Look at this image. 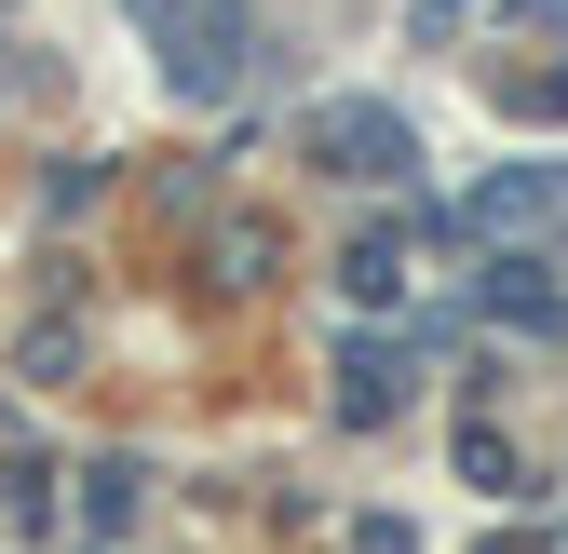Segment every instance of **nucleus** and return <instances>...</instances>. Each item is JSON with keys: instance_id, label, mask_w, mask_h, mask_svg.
Returning a JSON list of instances; mask_svg holds the SVG:
<instances>
[{"instance_id": "6", "label": "nucleus", "mask_w": 568, "mask_h": 554, "mask_svg": "<svg viewBox=\"0 0 568 554\" xmlns=\"http://www.w3.org/2000/svg\"><path fill=\"white\" fill-rule=\"evenodd\" d=\"M460 473H474V488H515V447H501V433L474 420V433H460Z\"/></svg>"}, {"instance_id": "7", "label": "nucleus", "mask_w": 568, "mask_h": 554, "mask_svg": "<svg viewBox=\"0 0 568 554\" xmlns=\"http://www.w3.org/2000/svg\"><path fill=\"white\" fill-rule=\"evenodd\" d=\"M352 554H419V541H406L393 514H366V527H352Z\"/></svg>"}, {"instance_id": "2", "label": "nucleus", "mask_w": 568, "mask_h": 554, "mask_svg": "<svg viewBox=\"0 0 568 554\" xmlns=\"http://www.w3.org/2000/svg\"><path fill=\"white\" fill-rule=\"evenodd\" d=\"M312 150H325V176H366V189H406V163H419V150H406V122L366 109V95H338V109L312 122Z\"/></svg>"}, {"instance_id": "5", "label": "nucleus", "mask_w": 568, "mask_h": 554, "mask_svg": "<svg viewBox=\"0 0 568 554\" xmlns=\"http://www.w3.org/2000/svg\"><path fill=\"white\" fill-rule=\"evenodd\" d=\"M82 488H95L82 514H95V541H109V527H135V501H150V473H135V460H95Z\"/></svg>"}, {"instance_id": "3", "label": "nucleus", "mask_w": 568, "mask_h": 554, "mask_svg": "<svg viewBox=\"0 0 568 554\" xmlns=\"http://www.w3.org/2000/svg\"><path fill=\"white\" fill-rule=\"evenodd\" d=\"M393 406H406V352H393V338H338V420L379 433Z\"/></svg>"}, {"instance_id": "1", "label": "nucleus", "mask_w": 568, "mask_h": 554, "mask_svg": "<svg viewBox=\"0 0 568 554\" xmlns=\"http://www.w3.org/2000/svg\"><path fill=\"white\" fill-rule=\"evenodd\" d=\"M135 28L163 41V82L176 95H244L271 68V28L244 14V0H135Z\"/></svg>"}, {"instance_id": "4", "label": "nucleus", "mask_w": 568, "mask_h": 554, "mask_svg": "<svg viewBox=\"0 0 568 554\" xmlns=\"http://www.w3.org/2000/svg\"><path fill=\"white\" fill-rule=\"evenodd\" d=\"M338 285L366 298V311H393V298H406V230H366V244L338 257Z\"/></svg>"}, {"instance_id": "8", "label": "nucleus", "mask_w": 568, "mask_h": 554, "mask_svg": "<svg viewBox=\"0 0 568 554\" xmlns=\"http://www.w3.org/2000/svg\"><path fill=\"white\" fill-rule=\"evenodd\" d=\"M434 14H460V0H434Z\"/></svg>"}]
</instances>
